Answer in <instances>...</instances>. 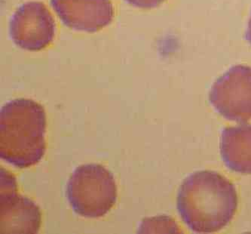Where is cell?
<instances>
[{
	"mask_svg": "<svg viewBox=\"0 0 251 234\" xmlns=\"http://www.w3.org/2000/svg\"><path fill=\"white\" fill-rule=\"evenodd\" d=\"M176 207L183 222L193 232H217L232 221L238 207V195L235 186L218 172L199 171L180 185Z\"/></svg>",
	"mask_w": 251,
	"mask_h": 234,
	"instance_id": "1",
	"label": "cell"
},
{
	"mask_svg": "<svg viewBox=\"0 0 251 234\" xmlns=\"http://www.w3.org/2000/svg\"><path fill=\"white\" fill-rule=\"evenodd\" d=\"M44 107L32 99H17L0 110V157L19 169L41 160L46 153Z\"/></svg>",
	"mask_w": 251,
	"mask_h": 234,
	"instance_id": "2",
	"label": "cell"
},
{
	"mask_svg": "<svg viewBox=\"0 0 251 234\" xmlns=\"http://www.w3.org/2000/svg\"><path fill=\"white\" fill-rule=\"evenodd\" d=\"M67 198L76 214L84 218L104 216L117 199L113 174L100 164L80 165L69 179Z\"/></svg>",
	"mask_w": 251,
	"mask_h": 234,
	"instance_id": "3",
	"label": "cell"
},
{
	"mask_svg": "<svg viewBox=\"0 0 251 234\" xmlns=\"http://www.w3.org/2000/svg\"><path fill=\"white\" fill-rule=\"evenodd\" d=\"M209 100L215 110L231 121L251 119V67L235 65L214 82Z\"/></svg>",
	"mask_w": 251,
	"mask_h": 234,
	"instance_id": "4",
	"label": "cell"
},
{
	"mask_svg": "<svg viewBox=\"0 0 251 234\" xmlns=\"http://www.w3.org/2000/svg\"><path fill=\"white\" fill-rule=\"evenodd\" d=\"M0 228L2 234H38L41 227V211L37 205L17 190L16 179L1 169Z\"/></svg>",
	"mask_w": 251,
	"mask_h": 234,
	"instance_id": "5",
	"label": "cell"
},
{
	"mask_svg": "<svg viewBox=\"0 0 251 234\" xmlns=\"http://www.w3.org/2000/svg\"><path fill=\"white\" fill-rule=\"evenodd\" d=\"M55 22L47 7L41 2H28L21 5L12 15L10 36L23 50L38 52L53 41Z\"/></svg>",
	"mask_w": 251,
	"mask_h": 234,
	"instance_id": "6",
	"label": "cell"
},
{
	"mask_svg": "<svg viewBox=\"0 0 251 234\" xmlns=\"http://www.w3.org/2000/svg\"><path fill=\"white\" fill-rule=\"evenodd\" d=\"M61 22L73 30L95 33L113 21L110 0H51Z\"/></svg>",
	"mask_w": 251,
	"mask_h": 234,
	"instance_id": "7",
	"label": "cell"
},
{
	"mask_svg": "<svg viewBox=\"0 0 251 234\" xmlns=\"http://www.w3.org/2000/svg\"><path fill=\"white\" fill-rule=\"evenodd\" d=\"M220 154L230 170L251 175V125L224 129L220 140Z\"/></svg>",
	"mask_w": 251,
	"mask_h": 234,
	"instance_id": "8",
	"label": "cell"
},
{
	"mask_svg": "<svg viewBox=\"0 0 251 234\" xmlns=\"http://www.w3.org/2000/svg\"><path fill=\"white\" fill-rule=\"evenodd\" d=\"M130 5L140 8H153L161 5L165 0H126Z\"/></svg>",
	"mask_w": 251,
	"mask_h": 234,
	"instance_id": "9",
	"label": "cell"
},
{
	"mask_svg": "<svg viewBox=\"0 0 251 234\" xmlns=\"http://www.w3.org/2000/svg\"><path fill=\"white\" fill-rule=\"evenodd\" d=\"M245 39L251 46V15L248 22V28H247L246 33H245Z\"/></svg>",
	"mask_w": 251,
	"mask_h": 234,
	"instance_id": "10",
	"label": "cell"
}]
</instances>
